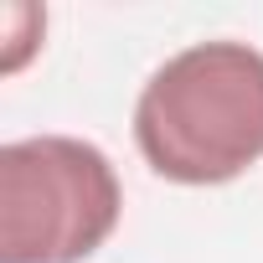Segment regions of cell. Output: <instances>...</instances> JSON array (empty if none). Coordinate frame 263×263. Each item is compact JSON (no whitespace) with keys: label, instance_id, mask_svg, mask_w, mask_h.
Here are the masks:
<instances>
[{"label":"cell","instance_id":"obj_2","mask_svg":"<svg viewBox=\"0 0 263 263\" xmlns=\"http://www.w3.org/2000/svg\"><path fill=\"white\" fill-rule=\"evenodd\" d=\"M124 217L114 160L78 135H26L0 150V263H83Z\"/></svg>","mask_w":263,"mask_h":263},{"label":"cell","instance_id":"obj_3","mask_svg":"<svg viewBox=\"0 0 263 263\" xmlns=\"http://www.w3.org/2000/svg\"><path fill=\"white\" fill-rule=\"evenodd\" d=\"M6 26H11V42H6L0 67H6V72H21L26 57H31V52L42 47V36H47V11H36V6H11V11H6Z\"/></svg>","mask_w":263,"mask_h":263},{"label":"cell","instance_id":"obj_1","mask_svg":"<svg viewBox=\"0 0 263 263\" xmlns=\"http://www.w3.org/2000/svg\"><path fill=\"white\" fill-rule=\"evenodd\" d=\"M140 160L171 186H227L263 160V52L191 42L135 98Z\"/></svg>","mask_w":263,"mask_h":263}]
</instances>
